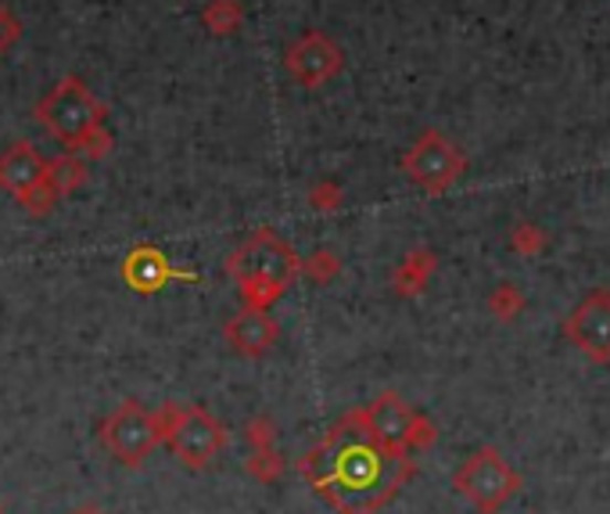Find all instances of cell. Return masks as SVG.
<instances>
[{"label":"cell","mask_w":610,"mask_h":514,"mask_svg":"<svg viewBox=\"0 0 610 514\" xmlns=\"http://www.w3.org/2000/svg\"><path fill=\"white\" fill-rule=\"evenodd\" d=\"M249 439L255 450H270L273 447V424L270 421H252L249 424Z\"/></svg>","instance_id":"cell-26"},{"label":"cell","mask_w":610,"mask_h":514,"mask_svg":"<svg viewBox=\"0 0 610 514\" xmlns=\"http://www.w3.org/2000/svg\"><path fill=\"white\" fill-rule=\"evenodd\" d=\"M439 270V260H434L431 249H413L402 255V263L396 266V274H391V289L402 298H413L424 292V284L431 281V274Z\"/></svg>","instance_id":"cell-14"},{"label":"cell","mask_w":610,"mask_h":514,"mask_svg":"<svg viewBox=\"0 0 610 514\" xmlns=\"http://www.w3.org/2000/svg\"><path fill=\"white\" fill-rule=\"evenodd\" d=\"M43 177H48V162H43V155L29 145V140H19V145H11L0 155V188L8 195L22 198L33 191Z\"/></svg>","instance_id":"cell-12"},{"label":"cell","mask_w":610,"mask_h":514,"mask_svg":"<svg viewBox=\"0 0 610 514\" xmlns=\"http://www.w3.org/2000/svg\"><path fill=\"white\" fill-rule=\"evenodd\" d=\"M281 457H277V450H255V457H252V464H249V471H252V475L255 479H263V482H273V479H277L281 475Z\"/></svg>","instance_id":"cell-23"},{"label":"cell","mask_w":610,"mask_h":514,"mask_svg":"<svg viewBox=\"0 0 610 514\" xmlns=\"http://www.w3.org/2000/svg\"><path fill=\"white\" fill-rule=\"evenodd\" d=\"M402 174L424 195H445L463 174H467V155H463L442 130H424L410 145V151L402 155Z\"/></svg>","instance_id":"cell-6"},{"label":"cell","mask_w":610,"mask_h":514,"mask_svg":"<svg viewBox=\"0 0 610 514\" xmlns=\"http://www.w3.org/2000/svg\"><path fill=\"white\" fill-rule=\"evenodd\" d=\"M413 418H417V410H410V403H406L399 392H381L367 407L370 432L377 436V442H381L385 450L399 453V457H413V442H410Z\"/></svg>","instance_id":"cell-10"},{"label":"cell","mask_w":610,"mask_h":514,"mask_svg":"<svg viewBox=\"0 0 610 514\" xmlns=\"http://www.w3.org/2000/svg\"><path fill=\"white\" fill-rule=\"evenodd\" d=\"M162 439L166 436H162L158 413L144 410L140 403H123L105 424H101V442H105L123 464H140Z\"/></svg>","instance_id":"cell-7"},{"label":"cell","mask_w":610,"mask_h":514,"mask_svg":"<svg viewBox=\"0 0 610 514\" xmlns=\"http://www.w3.org/2000/svg\"><path fill=\"white\" fill-rule=\"evenodd\" d=\"M341 65H345L341 48L319 30H309L305 36H298L284 54L287 76H292L295 83H302L305 91H316V87H324V83H330L334 76L341 73Z\"/></svg>","instance_id":"cell-8"},{"label":"cell","mask_w":610,"mask_h":514,"mask_svg":"<svg viewBox=\"0 0 610 514\" xmlns=\"http://www.w3.org/2000/svg\"><path fill=\"white\" fill-rule=\"evenodd\" d=\"M105 116H108L105 102H97L94 91L76 76H65L48 97H40V105H36V123L69 148L76 145L83 134H91L94 126H105Z\"/></svg>","instance_id":"cell-3"},{"label":"cell","mask_w":610,"mask_h":514,"mask_svg":"<svg viewBox=\"0 0 610 514\" xmlns=\"http://www.w3.org/2000/svg\"><path fill=\"white\" fill-rule=\"evenodd\" d=\"M341 270V260L334 252H313L309 260H302V277H309L313 284H330L334 277H338Z\"/></svg>","instance_id":"cell-18"},{"label":"cell","mask_w":610,"mask_h":514,"mask_svg":"<svg viewBox=\"0 0 610 514\" xmlns=\"http://www.w3.org/2000/svg\"><path fill=\"white\" fill-rule=\"evenodd\" d=\"M413 471V457H399L377 442L367 410H348L302 461V475L338 514L381 511Z\"/></svg>","instance_id":"cell-1"},{"label":"cell","mask_w":610,"mask_h":514,"mask_svg":"<svg viewBox=\"0 0 610 514\" xmlns=\"http://www.w3.org/2000/svg\"><path fill=\"white\" fill-rule=\"evenodd\" d=\"M564 335L592 364H610V292H589L564 321Z\"/></svg>","instance_id":"cell-9"},{"label":"cell","mask_w":610,"mask_h":514,"mask_svg":"<svg viewBox=\"0 0 610 514\" xmlns=\"http://www.w3.org/2000/svg\"><path fill=\"white\" fill-rule=\"evenodd\" d=\"M511 249L532 260V255H539L546 249V231L543 227H535V223H517L514 234H511Z\"/></svg>","instance_id":"cell-19"},{"label":"cell","mask_w":610,"mask_h":514,"mask_svg":"<svg viewBox=\"0 0 610 514\" xmlns=\"http://www.w3.org/2000/svg\"><path fill=\"white\" fill-rule=\"evenodd\" d=\"M72 151L83 155V159H105V155L112 151V134L105 130V126H94L91 134H83L76 145H72Z\"/></svg>","instance_id":"cell-20"},{"label":"cell","mask_w":610,"mask_h":514,"mask_svg":"<svg viewBox=\"0 0 610 514\" xmlns=\"http://www.w3.org/2000/svg\"><path fill=\"white\" fill-rule=\"evenodd\" d=\"M453 490L463 500H471L477 514H496L511 504L514 493L520 490V475L496 447H482L456 468Z\"/></svg>","instance_id":"cell-4"},{"label":"cell","mask_w":610,"mask_h":514,"mask_svg":"<svg viewBox=\"0 0 610 514\" xmlns=\"http://www.w3.org/2000/svg\"><path fill=\"white\" fill-rule=\"evenodd\" d=\"M158 421H162V436L169 442V450L177 453L187 468H206L209 461H215V453H220L227 442L223 424L215 421L206 407L166 403L158 410Z\"/></svg>","instance_id":"cell-5"},{"label":"cell","mask_w":610,"mask_h":514,"mask_svg":"<svg viewBox=\"0 0 610 514\" xmlns=\"http://www.w3.org/2000/svg\"><path fill=\"white\" fill-rule=\"evenodd\" d=\"M434 436H439V432H434V424L428 421V413H417V418H413V432H410L413 453H417V450H424V447H431Z\"/></svg>","instance_id":"cell-25"},{"label":"cell","mask_w":610,"mask_h":514,"mask_svg":"<svg viewBox=\"0 0 610 514\" xmlns=\"http://www.w3.org/2000/svg\"><path fill=\"white\" fill-rule=\"evenodd\" d=\"M48 180L54 183L57 198L72 195V191L83 188V183H86V159H83V155H76V151L57 155V159L48 162Z\"/></svg>","instance_id":"cell-15"},{"label":"cell","mask_w":610,"mask_h":514,"mask_svg":"<svg viewBox=\"0 0 610 514\" xmlns=\"http://www.w3.org/2000/svg\"><path fill=\"white\" fill-rule=\"evenodd\" d=\"M230 277L238 281L244 306L270 310L302 277V260L284 238L263 227L227 260Z\"/></svg>","instance_id":"cell-2"},{"label":"cell","mask_w":610,"mask_h":514,"mask_svg":"<svg viewBox=\"0 0 610 514\" xmlns=\"http://www.w3.org/2000/svg\"><path fill=\"white\" fill-rule=\"evenodd\" d=\"M22 36V22L14 19L11 8H0V51H11Z\"/></svg>","instance_id":"cell-24"},{"label":"cell","mask_w":610,"mask_h":514,"mask_svg":"<svg viewBox=\"0 0 610 514\" xmlns=\"http://www.w3.org/2000/svg\"><path fill=\"white\" fill-rule=\"evenodd\" d=\"M525 306H528L525 292H520L517 284H511V281H503L499 289H492V295H488L492 317L503 321V324H511L514 317H520V313H525Z\"/></svg>","instance_id":"cell-17"},{"label":"cell","mask_w":610,"mask_h":514,"mask_svg":"<svg viewBox=\"0 0 610 514\" xmlns=\"http://www.w3.org/2000/svg\"><path fill=\"white\" fill-rule=\"evenodd\" d=\"M169 277H191V274H180V270H172L169 260L158 249H137L126 260V281L134 284L137 292H158Z\"/></svg>","instance_id":"cell-13"},{"label":"cell","mask_w":610,"mask_h":514,"mask_svg":"<svg viewBox=\"0 0 610 514\" xmlns=\"http://www.w3.org/2000/svg\"><path fill=\"white\" fill-rule=\"evenodd\" d=\"M223 338H227V346L234 349L238 356H249V360H255V356H263V353H270L273 346H277L281 327H277V321L270 317V310L244 306L241 313H234V317L227 321Z\"/></svg>","instance_id":"cell-11"},{"label":"cell","mask_w":610,"mask_h":514,"mask_svg":"<svg viewBox=\"0 0 610 514\" xmlns=\"http://www.w3.org/2000/svg\"><path fill=\"white\" fill-rule=\"evenodd\" d=\"M19 202H22L29 212H33V217H43V212H51V206L57 202V191H54V183H51L48 177H43L33 191L19 198Z\"/></svg>","instance_id":"cell-22"},{"label":"cell","mask_w":610,"mask_h":514,"mask_svg":"<svg viewBox=\"0 0 610 514\" xmlns=\"http://www.w3.org/2000/svg\"><path fill=\"white\" fill-rule=\"evenodd\" d=\"M201 22H206V30L212 36H230L241 30L244 22V8L238 0H209L206 11H201Z\"/></svg>","instance_id":"cell-16"},{"label":"cell","mask_w":610,"mask_h":514,"mask_svg":"<svg viewBox=\"0 0 610 514\" xmlns=\"http://www.w3.org/2000/svg\"><path fill=\"white\" fill-rule=\"evenodd\" d=\"M341 202H345V191L334 180H319V183H313V188H309V206L319 209V212L341 209Z\"/></svg>","instance_id":"cell-21"}]
</instances>
